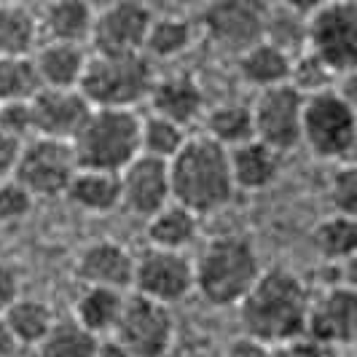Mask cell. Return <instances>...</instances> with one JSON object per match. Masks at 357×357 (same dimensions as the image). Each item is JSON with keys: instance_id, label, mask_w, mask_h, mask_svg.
Here are the masks:
<instances>
[{"instance_id": "obj_1", "label": "cell", "mask_w": 357, "mask_h": 357, "mask_svg": "<svg viewBox=\"0 0 357 357\" xmlns=\"http://www.w3.org/2000/svg\"><path fill=\"white\" fill-rule=\"evenodd\" d=\"M309 301H312V290L296 271L285 266L264 268L255 285L236 306L242 333L266 347L301 339Z\"/></svg>"}, {"instance_id": "obj_2", "label": "cell", "mask_w": 357, "mask_h": 357, "mask_svg": "<svg viewBox=\"0 0 357 357\" xmlns=\"http://www.w3.org/2000/svg\"><path fill=\"white\" fill-rule=\"evenodd\" d=\"M169 191L175 204L197 218L229 207L236 194L229 153L202 135L188 137L178 156L169 161Z\"/></svg>"}, {"instance_id": "obj_3", "label": "cell", "mask_w": 357, "mask_h": 357, "mask_svg": "<svg viewBox=\"0 0 357 357\" xmlns=\"http://www.w3.org/2000/svg\"><path fill=\"white\" fill-rule=\"evenodd\" d=\"M261 271L264 266L250 239L223 234L210 239L194 258V293L215 309L239 306Z\"/></svg>"}, {"instance_id": "obj_4", "label": "cell", "mask_w": 357, "mask_h": 357, "mask_svg": "<svg viewBox=\"0 0 357 357\" xmlns=\"http://www.w3.org/2000/svg\"><path fill=\"white\" fill-rule=\"evenodd\" d=\"M68 145L78 169L119 175L140 156V116L135 110L91 107Z\"/></svg>"}, {"instance_id": "obj_5", "label": "cell", "mask_w": 357, "mask_h": 357, "mask_svg": "<svg viewBox=\"0 0 357 357\" xmlns=\"http://www.w3.org/2000/svg\"><path fill=\"white\" fill-rule=\"evenodd\" d=\"M156 81L145 54H89L78 91L89 107L135 110Z\"/></svg>"}, {"instance_id": "obj_6", "label": "cell", "mask_w": 357, "mask_h": 357, "mask_svg": "<svg viewBox=\"0 0 357 357\" xmlns=\"http://www.w3.org/2000/svg\"><path fill=\"white\" fill-rule=\"evenodd\" d=\"M357 143L355 105L347 102L336 89L304 97L301 145L320 161L347 164L352 161Z\"/></svg>"}, {"instance_id": "obj_7", "label": "cell", "mask_w": 357, "mask_h": 357, "mask_svg": "<svg viewBox=\"0 0 357 357\" xmlns=\"http://www.w3.org/2000/svg\"><path fill=\"white\" fill-rule=\"evenodd\" d=\"M304 52L317 56L336 78L355 73L357 3L328 0L304 17Z\"/></svg>"}, {"instance_id": "obj_8", "label": "cell", "mask_w": 357, "mask_h": 357, "mask_svg": "<svg viewBox=\"0 0 357 357\" xmlns=\"http://www.w3.org/2000/svg\"><path fill=\"white\" fill-rule=\"evenodd\" d=\"M110 339L119 341L129 357H167L175 344L172 309L132 293Z\"/></svg>"}, {"instance_id": "obj_9", "label": "cell", "mask_w": 357, "mask_h": 357, "mask_svg": "<svg viewBox=\"0 0 357 357\" xmlns=\"http://www.w3.org/2000/svg\"><path fill=\"white\" fill-rule=\"evenodd\" d=\"M132 293L161 306L178 304L194 293V258H188V252L145 248L135 255Z\"/></svg>"}, {"instance_id": "obj_10", "label": "cell", "mask_w": 357, "mask_h": 357, "mask_svg": "<svg viewBox=\"0 0 357 357\" xmlns=\"http://www.w3.org/2000/svg\"><path fill=\"white\" fill-rule=\"evenodd\" d=\"M75 159L68 143L30 137L22 145L17 169L11 178L30 194L33 199H54L65 197L73 175H75Z\"/></svg>"}, {"instance_id": "obj_11", "label": "cell", "mask_w": 357, "mask_h": 357, "mask_svg": "<svg viewBox=\"0 0 357 357\" xmlns=\"http://www.w3.org/2000/svg\"><path fill=\"white\" fill-rule=\"evenodd\" d=\"M268 6L250 3V0H218L207 3L199 14L202 33L213 40L220 52L242 54L252 43L266 36Z\"/></svg>"}, {"instance_id": "obj_12", "label": "cell", "mask_w": 357, "mask_h": 357, "mask_svg": "<svg viewBox=\"0 0 357 357\" xmlns=\"http://www.w3.org/2000/svg\"><path fill=\"white\" fill-rule=\"evenodd\" d=\"M252 113V137L271 148L274 153H287L301 145V119H304V97L293 86H274L258 91Z\"/></svg>"}, {"instance_id": "obj_13", "label": "cell", "mask_w": 357, "mask_h": 357, "mask_svg": "<svg viewBox=\"0 0 357 357\" xmlns=\"http://www.w3.org/2000/svg\"><path fill=\"white\" fill-rule=\"evenodd\" d=\"M151 22L153 8L135 0H119L94 8L91 49L94 54H143Z\"/></svg>"}, {"instance_id": "obj_14", "label": "cell", "mask_w": 357, "mask_h": 357, "mask_svg": "<svg viewBox=\"0 0 357 357\" xmlns=\"http://www.w3.org/2000/svg\"><path fill=\"white\" fill-rule=\"evenodd\" d=\"M357 328V296L355 287L328 285L320 293H312L306 314L304 339L314 341L322 349L352 347Z\"/></svg>"}, {"instance_id": "obj_15", "label": "cell", "mask_w": 357, "mask_h": 357, "mask_svg": "<svg viewBox=\"0 0 357 357\" xmlns=\"http://www.w3.org/2000/svg\"><path fill=\"white\" fill-rule=\"evenodd\" d=\"M119 188H121V207L148 220L172 202L169 164L137 156L119 172Z\"/></svg>"}, {"instance_id": "obj_16", "label": "cell", "mask_w": 357, "mask_h": 357, "mask_svg": "<svg viewBox=\"0 0 357 357\" xmlns=\"http://www.w3.org/2000/svg\"><path fill=\"white\" fill-rule=\"evenodd\" d=\"M89 102L78 89H40L30 100L33 137L70 143L89 116Z\"/></svg>"}, {"instance_id": "obj_17", "label": "cell", "mask_w": 357, "mask_h": 357, "mask_svg": "<svg viewBox=\"0 0 357 357\" xmlns=\"http://www.w3.org/2000/svg\"><path fill=\"white\" fill-rule=\"evenodd\" d=\"M135 255L121 242L97 239L86 245L75 258V277L81 287H107L126 293L132 290Z\"/></svg>"}, {"instance_id": "obj_18", "label": "cell", "mask_w": 357, "mask_h": 357, "mask_svg": "<svg viewBox=\"0 0 357 357\" xmlns=\"http://www.w3.org/2000/svg\"><path fill=\"white\" fill-rule=\"evenodd\" d=\"M151 113L188 129L204 116V91L191 73H167L148 91Z\"/></svg>"}, {"instance_id": "obj_19", "label": "cell", "mask_w": 357, "mask_h": 357, "mask_svg": "<svg viewBox=\"0 0 357 357\" xmlns=\"http://www.w3.org/2000/svg\"><path fill=\"white\" fill-rule=\"evenodd\" d=\"M38 36L43 43H68V46H86L91 38L94 6L84 0H54L36 11Z\"/></svg>"}, {"instance_id": "obj_20", "label": "cell", "mask_w": 357, "mask_h": 357, "mask_svg": "<svg viewBox=\"0 0 357 357\" xmlns=\"http://www.w3.org/2000/svg\"><path fill=\"white\" fill-rule=\"evenodd\" d=\"M226 153H229V169H231L236 191H264L280 178L282 156L274 153L264 143H258L255 137L226 151Z\"/></svg>"}, {"instance_id": "obj_21", "label": "cell", "mask_w": 357, "mask_h": 357, "mask_svg": "<svg viewBox=\"0 0 357 357\" xmlns=\"http://www.w3.org/2000/svg\"><path fill=\"white\" fill-rule=\"evenodd\" d=\"M33 56L40 89H78L89 54L84 46L40 43Z\"/></svg>"}, {"instance_id": "obj_22", "label": "cell", "mask_w": 357, "mask_h": 357, "mask_svg": "<svg viewBox=\"0 0 357 357\" xmlns=\"http://www.w3.org/2000/svg\"><path fill=\"white\" fill-rule=\"evenodd\" d=\"M126 293L107 290V287H81L75 304H73L70 320L91 333L94 339H107L113 336L119 317L124 312Z\"/></svg>"}, {"instance_id": "obj_23", "label": "cell", "mask_w": 357, "mask_h": 357, "mask_svg": "<svg viewBox=\"0 0 357 357\" xmlns=\"http://www.w3.org/2000/svg\"><path fill=\"white\" fill-rule=\"evenodd\" d=\"M290 62L293 54L268 40H258L250 49L236 54V73L245 84L255 86L258 91H266L274 86H285L290 78Z\"/></svg>"}, {"instance_id": "obj_24", "label": "cell", "mask_w": 357, "mask_h": 357, "mask_svg": "<svg viewBox=\"0 0 357 357\" xmlns=\"http://www.w3.org/2000/svg\"><path fill=\"white\" fill-rule=\"evenodd\" d=\"M148 248L167 252H185L199 236V218L188 213L185 207H180L175 202H169L164 210L148 218Z\"/></svg>"}, {"instance_id": "obj_25", "label": "cell", "mask_w": 357, "mask_h": 357, "mask_svg": "<svg viewBox=\"0 0 357 357\" xmlns=\"http://www.w3.org/2000/svg\"><path fill=\"white\" fill-rule=\"evenodd\" d=\"M73 207L91 215L113 213L121 207V188H119V175L110 172H94V169H75L70 185L65 191Z\"/></svg>"}, {"instance_id": "obj_26", "label": "cell", "mask_w": 357, "mask_h": 357, "mask_svg": "<svg viewBox=\"0 0 357 357\" xmlns=\"http://www.w3.org/2000/svg\"><path fill=\"white\" fill-rule=\"evenodd\" d=\"M0 317L11 331L17 347H38L56 322L54 309L40 298H17Z\"/></svg>"}, {"instance_id": "obj_27", "label": "cell", "mask_w": 357, "mask_h": 357, "mask_svg": "<svg viewBox=\"0 0 357 357\" xmlns=\"http://www.w3.org/2000/svg\"><path fill=\"white\" fill-rule=\"evenodd\" d=\"M210 143L220 145L223 151H231L236 145L252 140V113L245 102H223L213 110H204V132Z\"/></svg>"}, {"instance_id": "obj_28", "label": "cell", "mask_w": 357, "mask_h": 357, "mask_svg": "<svg viewBox=\"0 0 357 357\" xmlns=\"http://www.w3.org/2000/svg\"><path fill=\"white\" fill-rule=\"evenodd\" d=\"M194 38H197V27L191 19L178 17V14H164V17L153 14L143 52L156 59H175L194 46Z\"/></svg>"}, {"instance_id": "obj_29", "label": "cell", "mask_w": 357, "mask_h": 357, "mask_svg": "<svg viewBox=\"0 0 357 357\" xmlns=\"http://www.w3.org/2000/svg\"><path fill=\"white\" fill-rule=\"evenodd\" d=\"M312 245L333 266L355 261L357 250V220L347 215H328L312 229Z\"/></svg>"}, {"instance_id": "obj_30", "label": "cell", "mask_w": 357, "mask_h": 357, "mask_svg": "<svg viewBox=\"0 0 357 357\" xmlns=\"http://www.w3.org/2000/svg\"><path fill=\"white\" fill-rule=\"evenodd\" d=\"M36 43V11L22 3H0V56H30Z\"/></svg>"}, {"instance_id": "obj_31", "label": "cell", "mask_w": 357, "mask_h": 357, "mask_svg": "<svg viewBox=\"0 0 357 357\" xmlns=\"http://www.w3.org/2000/svg\"><path fill=\"white\" fill-rule=\"evenodd\" d=\"M188 137H191L188 129L172 124L167 119H159L153 113L140 119V156L169 164L180 153V148L185 145Z\"/></svg>"}, {"instance_id": "obj_32", "label": "cell", "mask_w": 357, "mask_h": 357, "mask_svg": "<svg viewBox=\"0 0 357 357\" xmlns=\"http://www.w3.org/2000/svg\"><path fill=\"white\" fill-rule=\"evenodd\" d=\"M40 91L33 56H0V105L30 102Z\"/></svg>"}, {"instance_id": "obj_33", "label": "cell", "mask_w": 357, "mask_h": 357, "mask_svg": "<svg viewBox=\"0 0 357 357\" xmlns=\"http://www.w3.org/2000/svg\"><path fill=\"white\" fill-rule=\"evenodd\" d=\"M97 344L91 333L78 328L73 320H56L49 336L38 344L40 357H97Z\"/></svg>"}, {"instance_id": "obj_34", "label": "cell", "mask_w": 357, "mask_h": 357, "mask_svg": "<svg viewBox=\"0 0 357 357\" xmlns=\"http://www.w3.org/2000/svg\"><path fill=\"white\" fill-rule=\"evenodd\" d=\"M336 84H339V78L328 70L317 56H312L309 52H301L298 56H293L287 86H293L301 97H314V94H322V91L336 89Z\"/></svg>"}, {"instance_id": "obj_35", "label": "cell", "mask_w": 357, "mask_h": 357, "mask_svg": "<svg viewBox=\"0 0 357 357\" xmlns=\"http://www.w3.org/2000/svg\"><path fill=\"white\" fill-rule=\"evenodd\" d=\"M325 199L333 215L355 218L357 213V167L352 161L336 164L331 178L325 180Z\"/></svg>"}, {"instance_id": "obj_36", "label": "cell", "mask_w": 357, "mask_h": 357, "mask_svg": "<svg viewBox=\"0 0 357 357\" xmlns=\"http://www.w3.org/2000/svg\"><path fill=\"white\" fill-rule=\"evenodd\" d=\"M36 199L30 197L14 178L0 180V223H22L27 215L33 213Z\"/></svg>"}, {"instance_id": "obj_37", "label": "cell", "mask_w": 357, "mask_h": 357, "mask_svg": "<svg viewBox=\"0 0 357 357\" xmlns=\"http://www.w3.org/2000/svg\"><path fill=\"white\" fill-rule=\"evenodd\" d=\"M0 132L19 140V143H27L33 137L30 102H6V105H0Z\"/></svg>"}, {"instance_id": "obj_38", "label": "cell", "mask_w": 357, "mask_h": 357, "mask_svg": "<svg viewBox=\"0 0 357 357\" xmlns=\"http://www.w3.org/2000/svg\"><path fill=\"white\" fill-rule=\"evenodd\" d=\"M268 357H331V355H328V349H322L314 341H309L301 336V339L268 347Z\"/></svg>"}, {"instance_id": "obj_39", "label": "cell", "mask_w": 357, "mask_h": 357, "mask_svg": "<svg viewBox=\"0 0 357 357\" xmlns=\"http://www.w3.org/2000/svg\"><path fill=\"white\" fill-rule=\"evenodd\" d=\"M22 298V282H19V271L11 264L0 261V314Z\"/></svg>"}, {"instance_id": "obj_40", "label": "cell", "mask_w": 357, "mask_h": 357, "mask_svg": "<svg viewBox=\"0 0 357 357\" xmlns=\"http://www.w3.org/2000/svg\"><path fill=\"white\" fill-rule=\"evenodd\" d=\"M22 145L24 143H19V140H14V137H8V135L0 132V180H8L14 175L19 153H22Z\"/></svg>"}, {"instance_id": "obj_41", "label": "cell", "mask_w": 357, "mask_h": 357, "mask_svg": "<svg viewBox=\"0 0 357 357\" xmlns=\"http://www.w3.org/2000/svg\"><path fill=\"white\" fill-rule=\"evenodd\" d=\"M223 357H268V347L261 344V341L250 339V336H245V333H239L223 349Z\"/></svg>"}, {"instance_id": "obj_42", "label": "cell", "mask_w": 357, "mask_h": 357, "mask_svg": "<svg viewBox=\"0 0 357 357\" xmlns=\"http://www.w3.org/2000/svg\"><path fill=\"white\" fill-rule=\"evenodd\" d=\"M97 357H129L126 355V349L119 344L116 339H100V344H97Z\"/></svg>"}, {"instance_id": "obj_43", "label": "cell", "mask_w": 357, "mask_h": 357, "mask_svg": "<svg viewBox=\"0 0 357 357\" xmlns=\"http://www.w3.org/2000/svg\"><path fill=\"white\" fill-rule=\"evenodd\" d=\"M17 352V341L11 336V331L6 328V322L0 317V357H11Z\"/></svg>"}]
</instances>
